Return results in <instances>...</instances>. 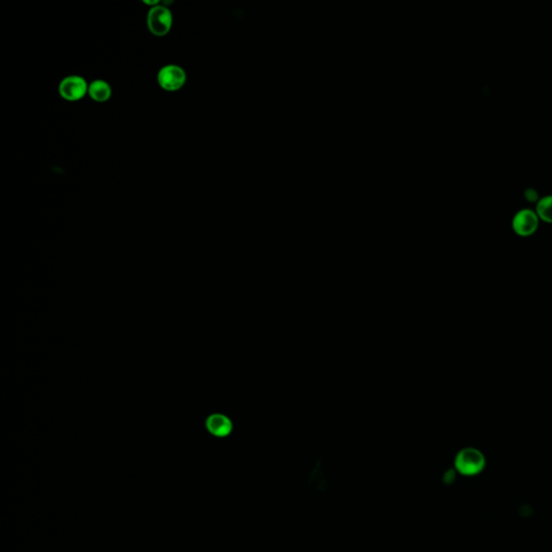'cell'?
<instances>
[{
  "mask_svg": "<svg viewBox=\"0 0 552 552\" xmlns=\"http://www.w3.org/2000/svg\"><path fill=\"white\" fill-rule=\"evenodd\" d=\"M454 465L460 475L476 476L485 469V458L478 449L465 448L458 453Z\"/></svg>",
  "mask_w": 552,
  "mask_h": 552,
  "instance_id": "6da1fadb",
  "label": "cell"
},
{
  "mask_svg": "<svg viewBox=\"0 0 552 552\" xmlns=\"http://www.w3.org/2000/svg\"><path fill=\"white\" fill-rule=\"evenodd\" d=\"M147 23L150 32L153 35L162 37L167 35L172 28V13L163 6H156L148 12Z\"/></svg>",
  "mask_w": 552,
  "mask_h": 552,
  "instance_id": "7a4b0ae2",
  "label": "cell"
},
{
  "mask_svg": "<svg viewBox=\"0 0 552 552\" xmlns=\"http://www.w3.org/2000/svg\"><path fill=\"white\" fill-rule=\"evenodd\" d=\"M158 83L164 90H180L186 83V72L177 65H167L158 74Z\"/></svg>",
  "mask_w": 552,
  "mask_h": 552,
  "instance_id": "3957f363",
  "label": "cell"
},
{
  "mask_svg": "<svg viewBox=\"0 0 552 552\" xmlns=\"http://www.w3.org/2000/svg\"><path fill=\"white\" fill-rule=\"evenodd\" d=\"M540 217L536 211L523 209L516 213L513 219V228L516 233L521 237H529L538 230Z\"/></svg>",
  "mask_w": 552,
  "mask_h": 552,
  "instance_id": "277c9868",
  "label": "cell"
},
{
  "mask_svg": "<svg viewBox=\"0 0 552 552\" xmlns=\"http://www.w3.org/2000/svg\"><path fill=\"white\" fill-rule=\"evenodd\" d=\"M59 91L63 98L75 102L81 100L89 92V85L83 77L70 76L62 80Z\"/></svg>",
  "mask_w": 552,
  "mask_h": 552,
  "instance_id": "5b68a950",
  "label": "cell"
},
{
  "mask_svg": "<svg viewBox=\"0 0 552 552\" xmlns=\"http://www.w3.org/2000/svg\"><path fill=\"white\" fill-rule=\"evenodd\" d=\"M206 428L213 436L226 437V436H229L231 434L233 425H232L231 420L228 416L216 413V414H213V416H209V418H207Z\"/></svg>",
  "mask_w": 552,
  "mask_h": 552,
  "instance_id": "8992f818",
  "label": "cell"
},
{
  "mask_svg": "<svg viewBox=\"0 0 552 552\" xmlns=\"http://www.w3.org/2000/svg\"><path fill=\"white\" fill-rule=\"evenodd\" d=\"M87 93L96 102H106L112 96V87L104 80H95L89 85Z\"/></svg>",
  "mask_w": 552,
  "mask_h": 552,
  "instance_id": "52a82bcc",
  "label": "cell"
},
{
  "mask_svg": "<svg viewBox=\"0 0 552 552\" xmlns=\"http://www.w3.org/2000/svg\"><path fill=\"white\" fill-rule=\"evenodd\" d=\"M536 213L542 220L552 222V195H545L538 200Z\"/></svg>",
  "mask_w": 552,
  "mask_h": 552,
  "instance_id": "ba28073f",
  "label": "cell"
},
{
  "mask_svg": "<svg viewBox=\"0 0 552 552\" xmlns=\"http://www.w3.org/2000/svg\"><path fill=\"white\" fill-rule=\"evenodd\" d=\"M145 3H147V5H157L158 1L156 0V1H145Z\"/></svg>",
  "mask_w": 552,
  "mask_h": 552,
  "instance_id": "9c48e42d",
  "label": "cell"
}]
</instances>
